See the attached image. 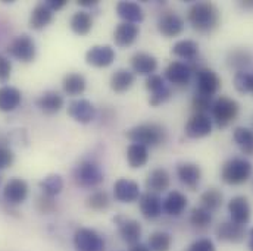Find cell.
Here are the masks:
<instances>
[{"label":"cell","mask_w":253,"mask_h":251,"mask_svg":"<svg viewBox=\"0 0 253 251\" xmlns=\"http://www.w3.org/2000/svg\"><path fill=\"white\" fill-rule=\"evenodd\" d=\"M190 25L199 33H211L219 25V10L211 1H199L193 4L187 13Z\"/></svg>","instance_id":"obj_1"},{"label":"cell","mask_w":253,"mask_h":251,"mask_svg":"<svg viewBox=\"0 0 253 251\" xmlns=\"http://www.w3.org/2000/svg\"><path fill=\"white\" fill-rule=\"evenodd\" d=\"M126 137L132 144H140L144 147H156L162 144L167 138L165 128L158 124H141L134 126L126 132Z\"/></svg>","instance_id":"obj_2"},{"label":"cell","mask_w":253,"mask_h":251,"mask_svg":"<svg viewBox=\"0 0 253 251\" xmlns=\"http://www.w3.org/2000/svg\"><path fill=\"white\" fill-rule=\"evenodd\" d=\"M252 175V163L246 159L234 157L225 162L221 171V178L228 185H242Z\"/></svg>","instance_id":"obj_3"},{"label":"cell","mask_w":253,"mask_h":251,"mask_svg":"<svg viewBox=\"0 0 253 251\" xmlns=\"http://www.w3.org/2000/svg\"><path fill=\"white\" fill-rule=\"evenodd\" d=\"M105 179V174L100 166L91 160L81 162L74 169V181L81 188H96Z\"/></svg>","instance_id":"obj_4"},{"label":"cell","mask_w":253,"mask_h":251,"mask_svg":"<svg viewBox=\"0 0 253 251\" xmlns=\"http://www.w3.org/2000/svg\"><path fill=\"white\" fill-rule=\"evenodd\" d=\"M239 109H240L239 103L234 99L221 96L213 102L211 112H212V118H213L215 124L219 128H225L236 121V118L239 115Z\"/></svg>","instance_id":"obj_5"},{"label":"cell","mask_w":253,"mask_h":251,"mask_svg":"<svg viewBox=\"0 0 253 251\" xmlns=\"http://www.w3.org/2000/svg\"><path fill=\"white\" fill-rule=\"evenodd\" d=\"M7 53L12 58L18 59L19 62H33L36 59V53H37L36 43L28 34H21L9 44Z\"/></svg>","instance_id":"obj_6"},{"label":"cell","mask_w":253,"mask_h":251,"mask_svg":"<svg viewBox=\"0 0 253 251\" xmlns=\"http://www.w3.org/2000/svg\"><path fill=\"white\" fill-rule=\"evenodd\" d=\"M196 94H202L212 99L221 87V78L215 71L209 68H199L196 71Z\"/></svg>","instance_id":"obj_7"},{"label":"cell","mask_w":253,"mask_h":251,"mask_svg":"<svg viewBox=\"0 0 253 251\" xmlns=\"http://www.w3.org/2000/svg\"><path fill=\"white\" fill-rule=\"evenodd\" d=\"M74 246L77 251H105L103 238L93 229L80 228L74 235Z\"/></svg>","instance_id":"obj_8"},{"label":"cell","mask_w":253,"mask_h":251,"mask_svg":"<svg viewBox=\"0 0 253 251\" xmlns=\"http://www.w3.org/2000/svg\"><path fill=\"white\" fill-rule=\"evenodd\" d=\"M68 115L80 124H90L96 116V108L85 99H77L68 105Z\"/></svg>","instance_id":"obj_9"},{"label":"cell","mask_w":253,"mask_h":251,"mask_svg":"<svg viewBox=\"0 0 253 251\" xmlns=\"http://www.w3.org/2000/svg\"><path fill=\"white\" fill-rule=\"evenodd\" d=\"M228 213H230L231 222H234L236 225L245 226L251 219V206H249L248 198L243 195H237L231 198L228 203Z\"/></svg>","instance_id":"obj_10"},{"label":"cell","mask_w":253,"mask_h":251,"mask_svg":"<svg viewBox=\"0 0 253 251\" xmlns=\"http://www.w3.org/2000/svg\"><path fill=\"white\" fill-rule=\"evenodd\" d=\"M186 135L190 138H203L212 132V119L203 113H194L186 124Z\"/></svg>","instance_id":"obj_11"},{"label":"cell","mask_w":253,"mask_h":251,"mask_svg":"<svg viewBox=\"0 0 253 251\" xmlns=\"http://www.w3.org/2000/svg\"><path fill=\"white\" fill-rule=\"evenodd\" d=\"M85 61L96 68H106L115 61V50L111 46H93L85 53Z\"/></svg>","instance_id":"obj_12"},{"label":"cell","mask_w":253,"mask_h":251,"mask_svg":"<svg viewBox=\"0 0 253 251\" xmlns=\"http://www.w3.org/2000/svg\"><path fill=\"white\" fill-rule=\"evenodd\" d=\"M191 72H193V69L190 68L187 63L175 61V62H171L167 66V69H165V78L171 84L183 87V85H187L190 82Z\"/></svg>","instance_id":"obj_13"},{"label":"cell","mask_w":253,"mask_h":251,"mask_svg":"<svg viewBox=\"0 0 253 251\" xmlns=\"http://www.w3.org/2000/svg\"><path fill=\"white\" fill-rule=\"evenodd\" d=\"M158 30L164 37L172 38V37H177L183 33L184 21L175 13H165L158 21Z\"/></svg>","instance_id":"obj_14"},{"label":"cell","mask_w":253,"mask_h":251,"mask_svg":"<svg viewBox=\"0 0 253 251\" xmlns=\"http://www.w3.org/2000/svg\"><path fill=\"white\" fill-rule=\"evenodd\" d=\"M114 195L121 203H132L141 197L138 184L126 178H121L114 184Z\"/></svg>","instance_id":"obj_15"},{"label":"cell","mask_w":253,"mask_h":251,"mask_svg":"<svg viewBox=\"0 0 253 251\" xmlns=\"http://www.w3.org/2000/svg\"><path fill=\"white\" fill-rule=\"evenodd\" d=\"M28 195V184L21 178L10 179L3 189V197L9 204H21Z\"/></svg>","instance_id":"obj_16"},{"label":"cell","mask_w":253,"mask_h":251,"mask_svg":"<svg viewBox=\"0 0 253 251\" xmlns=\"http://www.w3.org/2000/svg\"><path fill=\"white\" fill-rule=\"evenodd\" d=\"M36 105L44 115H56L63 108V97L58 91H46L36 100Z\"/></svg>","instance_id":"obj_17"},{"label":"cell","mask_w":253,"mask_h":251,"mask_svg":"<svg viewBox=\"0 0 253 251\" xmlns=\"http://www.w3.org/2000/svg\"><path fill=\"white\" fill-rule=\"evenodd\" d=\"M138 34H140L138 25L123 22L114 31V41L118 47H129L131 44L135 43Z\"/></svg>","instance_id":"obj_18"},{"label":"cell","mask_w":253,"mask_h":251,"mask_svg":"<svg viewBox=\"0 0 253 251\" xmlns=\"http://www.w3.org/2000/svg\"><path fill=\"white\" fill-rule=\"evenodd\" d=\"M162 200L158 194L146 192L140 197V210L146 219H158L162 213Z\"/></svg>","instance_id":"obj_19"},{"label":"cell","mask_w":253,"mask_h":251,"mask_svg":"<svg viewBox=\"0 0 253 251\" xmlns=\"http://www.w3.org/2000/svg\"><path fill=\"white\" fill-rule=\"evenodd\" d=\"M131 68L137 75L150 76V75H153V72L158 68V61L155 56H152L149 53L138 52L131 58Z\"/></svg>","instance_id":"obj_20"},{"label":"cell","mask_w":253,"mask_h":251,"mask_svg":"<svg viewBox=\"0 0 253 251\" xmlns=\"http://www.w3.org/2000/svg\"><path fill=\"white\" fill-rule=\"evenodd\" d=\"M246 231L243 226L236 225L234 222H224L216 228V237L219 241L227 243H242L245 240Z\"/></svg>","instance_id":"obj_21"},{"label":"cell","mask_w":253,"mask_h":251,"mask_svg":"<svg viewBox=\"0 0 253 251\" xmlns=\"http://www.w3.org/2000/svg\"><path fill=\"white\" fill-rule=\"evenodd\" d=\"M177 175L187 188L194 189L197 188L200 178H202V171L196 163H181L177 168Z\"/></svg>","instance_id":"obj_22"},{"label":"cell","mask_w":253,"mask_h":251,"mask_svg":"<svg viewBox=\"0 0 253 251\" xmlns=\"http://www.w3.org/2000/svg\"><path fill=\"white\" fill-rule=\"evenodd\" d=\"M187 203H189V200H187V197L183 192L171 191L167 195V198L164 200L162 207H164L165 213H168L169 216H180L186 210Z\"/></svg>","instance_id":"obj_23"},{"label":"cell","mask_w":253,"mask_h":251,"mask_svg":"<svg viewBox=\"0 0 253 251\" xmlns=\"http://www.w3.org/2000/svg\"><path fill=\"white\" fill-rule=\"evenodd\" d=\"M22 100V94L18 88L4 85L0 88V112H13Z\"/></svg>","instance_id":"obj_24"},{"label":"cell","mask_w":253,"mask_h":251,"mask_svg":"<svg viewBox=\"0 0 253 251\" xmlns=\"http://www.w3.org/2000/svg\"><path fill=\"white\" fill-rule=\"evenodd\" d=\"M169 182H171L169 181V174L165 169L158 168V169H153L147 175L146 188L149 189V192H152V194H158V192H164L165 189H168Z\"/></svg>","instance_id":"obj_25"},{"label":"cell","mask_w":253,"mask_h":251,"mask_svg":"<svg viewBox=\"0 0 253 251\" xmlns=\"http://www.w3.org/2000/svg\"><path fill=\"white\" fill-rule=\"evenodd\" d=\"M53 21V12L46 6V3H39L30 15V27L33 30H43Z\"/></svg>","instance_id":"obj_26"},{"label":"cell","mask_w":253,"mask_h":251,"mask_svg":"<svg viewBox=\"0 0 253 251\" xmlns=\"http://www.w3.org/2000/svg\"><path fill=\"white\" fill-rule=\"evenodd\" d=\"M117 13L121 19H124L129 24L141 22L144 19L143 9L138 6V3H134V1H120L117 4Z\"/></svg>","instance_id":"obj_27"},{"label":"cell","mask_w":253,"mask_h":251,"mask_svg":"<svg viewBox=\"0 0 253 251\" xmlns=\"http://www.w3.org/2000/svg\"><path fill=\"white\" fill-rule=\"evenodd\" d=\"M135 82V75L128 69H118L111 76V88L115 93H126Z\"/></svg>","instance_id":"obj_28"},{"label":"cell","mask_w":253,"mask_h":251,"mask_svg":"<svg viewBox=\"0 0 253 251\" xmlns=\"http://www.w3.org/2000/svg\"><path fill=\"white\" fill-rule=\"evenodd\" d=\"M233 138H234V143L237 144V147L242 150L243 154L253 156V129L239 126L234 129Z\"/></svg>","instance_id":"obj_29"},{"label":"cell","mask_w":253,"mask_h":251,"mask_svg":"<svg viewBox=\"0 0 253 251\" xmlns=\"http://www.w3.org/2000/svg\"><path fill=\"white\" fill-rule=\"evenodd\" d=\"M71 30L78 36H87L93 28V18L87 12H77L71 18Z\"/></svg>","instance_id":"obj_30"},{"label":"cell","mask_w":253,"mask_h":251,"mask_svg":"<svg viewBox=\"0 0 253 251\" xmlns=\"http://www.w3.org/2000/svg\"><path fill=\"white\" fill-rule=\"evenodd\" d=\"M126 160H128V165L134 169L143 168L149 160L147 147L140 145V144H131L126 150Z\"/></svg>","instance_id":"obj_31"},{"label":"cell","mask_w":253,"mask_h":251,"mask_svg":"<svg viewBox=\"0 0 253 251\" xmlns=\"http://www.w3.org/2000/svg\"><path fill=\"white\" fill-rule=\"evenodd\" d=\"M63 91L68 94V96H78V94H83L85 87H87V82H85V78L80 73H68L62 81Z\"/></svg>","instance_id":"obj_32"},{"label":"cell","mask_w":253,"mask_h":251,"mask_svg":"<svg viewBox=\"0 0 253 251\" xmlns=\"http://www.w3.org/2000/svg\"><path fill=\"white\" fill-rule=\"evenodd\" d=\"M120 234L123 237V240L134 246L138 243L140 237H141V225L137 220H124L120 223Z\"/></svg>","instance_id":"obj_33"},{"label":"cell","mask_w":253,"mask_h":251,"mask_svg":"<svg viewBox=\"0 0 253 251\" xmlns=\"http://www.w3.org/2000/svg\"><path fill=\"white\" fill-rule=\"evenodd\" d=\"M227 62L231 68L237 69V72L245 71V68L252 63V53L246 49H234L228 53Z\"/></svg>","instance_id":"obj_34"},{"label":"cell","mask_w":253,"mask_h":251,"mask_svg":"<svg viewBox=\"0 0 253 251\" xmlns=\"http://www.w3.org/2000/svg\"><path fill=\"white\" fill-rule=\"evenodd\" d=\"M172 55H175L177 58L186 59V61H193L199 55V46H197V43H194L191 40H181L174 44Z\"/></svg>","instance_id":"obj_35"},{"label":"cell","mask_w":253,"mask_h":251,"mask_svg":"<svg viewBox=\"0 0 253 251\" xmlns=\"http://www.w3.org/2000/svg\"><path fill=\"white\" fill-rule=\"evenodd\" d=\"M40 189L43 191L44 195L49 197H55L58 194H61L63 189V179L61 175L58 174H50L47 175L42 182H40Z\"/></svg>","instance_id":"obj_36"},{"label":"cell","mask_w":253,"mask_h":251,"mask_svg":"<svg viewBox=\"0 0 253 251\" xmlns=\"http://www.w3.org/2000/svg\"><path fill=\"white\" fill-rule=\"evenodd\" d=\"M172 246V237L168 232H153L149 237V249L152 251H169Z\"/></svg>","instance_id":"obj_37"},{"label":"cell","mask_w":253,"mask_h":251,"mask_svg":"<svg viewBox=\"0 0 253 251\" xmlns=\"http://www.w3.org/2000/svg\"><path fill=\"white\" fill-rule=\"evenodd\" d=\"M190 223L197 229H205L212 223V213L205 207H194L190 213Z\"/></svg>","instance_id":"obj_38"},{"label":"cell","mask_w":253,"mask_h":251,"mask_svg":"<svg viewBox=\"0 0 253 251\" xmlns=\"http://www.w3.org/2000/svg\"><path fill=\"white\" fill-rule=\"evenodd\" d=\"M200 201H202V207H205L206 210L209 212L216 210L222 204V192L216 188L206 189L200 195Z\"/></svg>","instance_id":"obj_39"},{"label":"cell","mask_w":253,"mask_h":251,"mask_svg":"<svg viewBox=\"0 0 253 251\" xmlns=\"http://www.w3.org/2000/svg\"><path fill=\"white\" fill-rule=\"evenodd\" d=\"M234 87L239 93H253V73L246 71H239L234 75Z\"/></svg>","instance_id":"obj_40"},{"label":"cell","mask_w":253,"mask_h":251,"mask_svg":"<svg viewBox=\"0 0 253 251\" xmlns=\"http://www.w3.org/2000/svg\"><path fill=\"white\" fill-rule=\"evenodd\" d=\"M87 206L91 207L93 210H103L109 206V197L105 191H94L88 197Z\"/></svg>","instance_id":"obj_41"},{"label":"cell","mask_w":253,"mask_h":251,"mask_svg":"<svg viewBox=\"0 0 253 251\" xmlns=\"http://www.w3.org/2000/svg\"><path fill=\"white\" fill-rule=\"evenodd\" d=\"M212 105H213L212 99L202 96V94H196L193 99V103H191L194 113H203V115H206V112H209L212 109Z\"/></svg>","instance_id":"obj_42"},{"label":"cell","mask_w":253,"mask_h":251,"mask_svg":"<svg viewBox=\"0 0 253 251\" xmlns=\"http://www.w3.org/2000/svg\"><path fill=\"white\" fill-rule=\"evenodd\" d=\"M36 206H37V209H39L42 213H50V212H53L55 207H56V204H55V201H53V197H49V195H44V194L40 195V197H37Z\"/></svg>","instance_id":"obj_43"},{"label":"cell","mask_w":253,"mask_h":251,"mask_svg":"<svg viewBox=\"0 0 253 251\" xmlns=\"http://www.w3.org/2000/svg\"><path fill=\"white\" fill-rule=\"evenodd\" d=\"M165 87H167L165 85V81L159 75H155L153 73V75L147 76V79H146V88L150 91V94H153V93H156V91H159V90H162Z\"/></svg>","instance_id":"obj_44"},{"label":"cell","mask_w":253,"mask_h":251,"mask_svg":"<svg viewBox=\"0 0 253 251\" xmlns=\"http://www.w3.org/2000/svg\"><path fill=\"white\" fill-rule=\"evenodd\" d=\"M171 90L168 88V87H165V88H162V90H159V91H156V93H153V94H150V105L152 106H159V105H162V103H165L169 97H171Z\"/></svg>","instance_id":"obj_45"},{"label":"cell","mask_w":253,"mask_h":251,"mask_svg":"<svg viewBox=\"0 0 253 251\" xmlns=\"http://www.w3.org/2000/svg\"><path fill=\"white\" fill-rule=\"evenodd\" d=\"M215 244L209 238H200L189 247V251H215Z\"/></svg>","instance_id":"obj_46"},{"label":"cell","mask_w":253,"mask_h":251,"mask_svg":"<svg viewBox=\"0 0 253 251\" xmlns=\"http://www.w3.org/2000/svg\"><path fill=\"white\" fill-rule=\"evenodd\" d=\"M13 160H15L13 151L7 147H0V169H6L12 166Z\"/></svg>","instance_id":"obj_47"},{"label":"cell","mask_w":253,"mask_h":251,"mask_svg":"<svg viewBox=\"0 0 253 251\" xmlns=\"http://www.w3.org/2000/svg\"><path fill=\"white\" fill-rule=\"evenodd\" d=\"M10 73H12V62L4 56V55H0V81L4 82L10 78Z\"/></svg>","instance_id":"obj_48"},{"label":"cell","mask_w":253,"mask_h":251,"mask_svg":"<svg viewBox=\"0 0 253 251\" xmlns=\"http://www.w3.org/2000/svg\"><path fill=\"white\" fill-rule=\"evenodd\" d=\"M65 4H66V0H47V1H46V6H47L52 12L61 10Z\"/></svg>","instance_id":"obj_49"},{"label":"cell","mask_w":253,"mask_h":251,"mask_svg":"<svg viewBox=\"0 0 253 251\" xmlns=\"http://www.w3.org/2000/svg\"><path fill=\"white\" fill-rule=\"evenodd\" d=\"M129 251H152L149 249V246H146V244H140V243H137V244H134V246H131V249Z\"/></svg>","instance_id":"obj_50"},{"label":"cell","mask_w":253,"mask_h":251,"mask_svg":"<svg viewBox=\"0 0 253 251\" xmlns=\"http://www.w3.org/2000/svg\"><path fill=\"white\" fill-rule=\"evenodd\" d=\"M80 6H85V7H90V6H96L99 1L97 0H78L77 1Z\"/></svg>","instance_id":"obj_51"},{"label":"cell","mask_w":253,"mask_h":251,"mask_svg":"<svg viewBox=\"0 0 253 251\" xmlns=\"http://www.w3.org/2000/svg\"><path fill=\"white\" fill-rule=\"evenodd\" d=\"M249 250L253 251V228L249 231Z\"/></svg>","instance_id":"obj_52"}]
</instances>
